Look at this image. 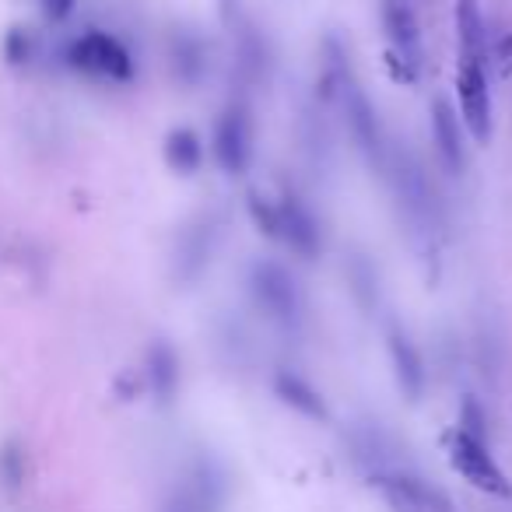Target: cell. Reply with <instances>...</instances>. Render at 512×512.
Masks as SVG:
<instances>
[{
	"label": "cell",
	"instance_id": "obj_13",
	"mask_svg": "<svg viewBox=\"0 0 512 512\" xmlns=\"http://www.w3.org/2000/svg\"><path fill=\"white\" fill-rule=\"evenodd\" d=\"M169 60H172V74H176L179 85L197 88L207 74V46L197 32L190 29H176L169 39Z\"/></svg>",
	"mask_w": 512,
	"mask_h": 512
},
{
	"label": "cell",
	"instance_id": "obj_20",
	"mask_svg": "<svg viewBox=\"0 0 512 512\" xmlns=\"http://www.w3.org/2000/svg\"><path fill=\"white\" fill-rule=\"evenodd\" d=\"M235 67H239L242 81L246 85H260L271 71V50H267V39L256 29H239V46H235Z\"/></svg>",
	"mask_w": 512,
	"mask_h": 512
},
{
	"label": "cell",
	"instance_id": "obj_6",
	"mask_svg": "<svg viewBox=\"0 0 512 512\" xmlns=\"http://www.w3.org/2000/svg\"><path fill=\"white\" fill-rule=\"evenodd\" d=\"M456 95H460V120L467 127V134L477 144H488L491 137V95H488V78H484V64L477 60H460L456 71Z\"/></svg>",
	"mask_w": 512,
	"mask_h": 512
},
{
	"label": "cell",
	"instance_id": "obj_27",
	"mask_svg": "<svg viewBox=\"0 0 512 512\" xmlns=\"http://www.w3.org/2000/svg\"><path fill=\"white\" fill-rule=\"evenodd\" d=\"M43 4V15L50 18V22H67V18L74 15V4L78 0H39Z\"/></svg>",
	"mask_w": 512,
	"mask_h": 512
},
{
	"label": "cell",
	"instance_id": "obj_15",
	"mask_svg": "<svg viewBox=\"0 0 512 512\" xmlns=\"http://www.w3.org/2000/svg\"><path fill=\"white\" fill-rule=\"evenodd\" d=\"M393 186H397L400 204L407 207L414 221H428L432 214V190H428V179L421 172V165L414 158H397L393 162Z\"/></svg>",
	"mask_w": 512,
	"mask_h": 512
},
{
	"label": "cell",
	"instance_id": "obj_23",
	"mask_svg": "<svg viewBox=\"0 0 512 512\" xmlns=\"http://www.w3.org/2000/svg\"><path fill=\"white\" fill-rule=\"evenodd\" d=\"M246 211L253 218L256 232L267 235V239L281 242V214H278V200L264 197V193H249L246 197Z\"/></svg>",
	"mask_w": 512,
	"mask_h": 512
},
{
	"label": "cell",
	"instance_id": "obj_19",
	"mask_svg": "<svg viewBox=\"0 0 512 512\" xmlns=\"http://www.w3.org/2000/svg\"><path fill=\"white\" fill-rule=\"evenodd\" d=\"M165 162L179 176H193L204 165V141L193 127H176L165 134Z\"/></svg>",
	"mask_w": 512,
	"mask_h": 512
},
{
	"label": "cell",
	"instance_id": "obj_17",
	"mask_svg": "<svg viewBox=\"0 0 512 512\" xmlns=\"http://www.w3.org/2000/svg\"><path fill=\"white\" fill-rule=\"evenodd\" d=\"M379 491H383L386 505L393 512H428V484L414 474H397V470H383L372 477Z\"/></svg>",
	"mask_w": 512,
	"mask_h": 512
},
{
	"label": "cell",
	"instance_id": "obj_8",
	"mask_svg": "<svg viewBox=\"0 0 512 512\" xmlns=\"http://www.w3.org/2000/svg\"><path fill=\"white\" fill-rule=\"evenodd\" d=\"M383 29L390 39V53L404 60L414 74L425 67V46H421V32L414 22V11L407 8V0H383Z\"/></svg>",
	"mask_w": 512,
	"mask_h": 512
},
{
	"label": "cell",
	"instance_id": "obj_25",
	"mask_svg": "<svg viewBox=\"0 0 512 512\" xmlns=\"http://www.w3.org/2000/svg\"><path fill=\"white\" fill-rule=\"evenodd\" d=\"M456 428L484 442V411H481V404H477L474 397L463 400V407H460V421H456Z\"/></svg>",
	"mask_w": 512,
	"mask_h": 512
},
{
	"label": "cell",
	"instance_id": "obj_1",
	"mask_svg": "<svg viewBox=\"0 0 512 512\" xmlns=\"http://www.w3.org/2000/svg\"><path fill=\"white\" fill-rule=\"evenodd\" d=\"M330 99L341 102L344 123H348V130H351V141L358 144V151L365 155V162H369L372 169H379V172L390 169V148H386L383 123H379L369 95H365L362 88H358V81L351 78V67L341 74V78H337Z\"/></svg>",
	"mask_w": 512,
	"mask_h": 512
},
{
	"label": "cell",
	"instance_id": "obj_3",
	"mask_svg": "<svg viewBox=\"0 0 512 512\" xmlns=\"http://www.w3.org/2000/svg\"><path fill=\"white\" fill-rule=\"evenodd\" d=\"M67 64L81 74H92L102 81H116V85H127L134 81V57L130 50L113 36V32L88 29L85 36H78L67 46Z\"/></svg>",
	"mask_w": 512,
	"mask_h": 512
},
{
	"label": "cell",
	"instance_id": "obj_28",
	"mask_svg": "<svg viewBox=\"0 0 512 512\" xmlns=\"http://www.w3.org/2000/svg\"><path fill=\"white\" fill-rule=\"evenodd\" d=\"M386 67H390L393 81H404V85H418V74L411 71V67L404 64V60H397L390 50H386Z\"/></svg>",
	"mask_w": 512,
	"mask_h": 512
},
{
	"label": "cell",
	"instance_id": "obj_31",
	"mask_svg": "<svg viewBox=\"0 0 512 512\" xmlns=\"http://www.w3.org/2000/svg\"><path fill=\"white\" fill-rule=\"evenodd\" d=\"M218 8H221V15L232 22V15H235V8H239V0H218Z\"/></svg>",
	"mask_w": 512,
	"mask_h": 512
},
{
	"label": "cell",
	"instance_id": "obj_12",
	"mask_svg": "<svg viewBox=\"0 0 512 512\" xmlns=\"http://www.w3.org/2000/svg\"><path fill=\"white\" fill-rule=\"evenodd\" d=\"M274 397H278L281 404L292 407V411H299L302 418H309V421H327L330 418V407H327V400L320 397V390H316L313 383H306V379L292 369L274 372Z\"/></svg>",
	"mask_w": 512,
	"mask_h": 512
},
{
	"label": "cell",
	"instance_id": "obj_26",
	"mask_svg": "<svg viewBox=\"0 0 512 512\" xmlns=\"http://www.w3.org/2000/svg\"><path fill=\"white\" fill-rule=\"evenodd\" d=\"M0 474H4V481L8 484H18L22 481V453H18L15 446H8L4 453H0Z\"/></svg>",
	"mask_w": 512,
	"mask_h": 512
},
{
	"label": "cell",
	"instance_id": "obj_24",
	"mask_svg": "<svg viewBox=\"0 0 512 512\" xmlns=\"http://www.w3.org/2000/svg\"><path fill=\"white\" fill-rule=\"evenodd\" d=\"M32 50H36V43H32L29 29H11L8 39H4V57H8V64H15V67L29 64Z\"/></svg>",
	"mask_w": 512,
	"mask_h": 512
},
{
	"label": "cell",
	"instance_id": "obj_7",
	"mask_svg": "<svg viewBox=\"0 0 512 512\" xmlns=\"http://www.w3.org/2000/svg\"><path fill=\"white\" fill-rule=\"evenodd\" d=\"M278 214H281V242L288 249H295L302 260H316L323 249V235H320V221L306 207V200L299 193L285 190L278 197Z\"/></svg>",
	"mask_w": 512,
	"mask_h": 512
},
{
	"label": "cell",
	"instance_id": "obj_4",
	"mask_svg": "<svg viewBox=\"0 0 512 512\" xmlns=\"http://www.w3.org/2000/svg\"><path fill=\"white\" fill-rule=\"evenodd\" d=\"M449 463H453V470L463 477V481H470L477 491H484V495L512 498V481L505 477V470L498 467L495 456H491L488 442L453 428V439H449Z\"/></svg>",
	"mask_w": 512,
	"mask_h": 512
},
{
	"label": "cell",
	"instance_id": "obj_11",
	"mask_svg": "<svg viewBox=\"0 0 512 512\" xmlns=\"http://www.w3.org/2000/svg\"><path fill=\"white\" fill-rule=\"evenodd\" d=\"M214 239H218V228L214 221H197L190 225L183 235H179V246H176V278L179 281H197L200 274L207 271L211 264V253H214Z\"/></svg>",
	"mask_w": 512,
	"mask_h": 512
},
{
	"label": "cell",
	"instance_id": "obj_18",
	"mask_svg": "<svg viewBox=\"0 0 512 512\" xmlns=\"http://www.w3.org/2000/svg\"><path fill=\"white\" fill-rule=\"evenodd\" d=\"M453 25H456V46H460V60H477L484 64V15L481 0H453Z\"/></svg>",
	"mask_w": 512,
	"mask_h": 512
},
{
	"label": "cell",
	"instance_id": "obj_10",
	"mask_svg": "<svg viewBox=\"0 0 512 512\" xmlns=\"http://www.w3.org/2000/svg\"><path fill=\"white\" fill-rule=\"evenodd\" d=\"M432 141H435V151H439L442 165L446 172L460 176L463 165H467V144H463V120L449 99H435L432 102Z\"/></svg>",
	"mask_w": 512,
	"mask_h": 512
},
{
	"label": "cell",
	"instance_id": "obj_16",
	"mask_svg": "<svg viewBox=\"0 0 512 512\" xmlns=\"http://www.w3.org/2000/svg\"><path fill=\"white\" fill-rule=\"evenodd\" d=\"M186 495L197 502L200 512H221L228 495V481H225V470L211 460V456H197L190 470V481L183 484Z\"/></svg>",
	"mask_w": 512,
	"mask_h": 512
},
{
	"label": "cell",
	"instance_id": "obj_30",
	"mask_svg": "<svg viewBox=\"0 0 512 512\" xmlns=\"http://www.w3.org/2000/svg\"><path fill=\"white\" fill-rule=\"evenodd\" d=\"M428 512H456V509H453V502H449L446 491L432 488V484H428Z\"/></svg>",
	"mask_w": 512,
	"mask_h": 512
},
{
	"label": "cell",
	"instance_id": "obj_29",
	"mask_svg": "<svg viewBox=\"0 0 512 512\" xmlns=\"http://www.w3.org/2000/svg\"><path fill=\"white\" fill-rule=\"evenodd\" d=\"M162 512H200V509H197V502H193V498L186 495L183 488H179L176 495H172L169 502H165V509H162Z\"/></svg>",
	"mask_w": 512,
	"mask_h": 512
},
{
	"label": "cell",
	"instance_id": "obj_21",
	"mask_svg": "<svg viewBox=\"0 0 512 512\" xmlns=\"http://www.w3.org/2000/svg\"><path fill=\"white\" fill-rule=\"evenodd\" d=\"M386 456H390V453H386V439H383V432H379V428L358 425L355 432H351V460H355L369 477L390 470Z\"/></svg>",
	"mask_w": 512,
	"mask_h": 512
},
{
	"label": "cell",
	"instance_id": "obj_5",
	"mask_svg": "<svg viewBox=\"0 0 512 512\" xmlns=\"http://www.w3.org/2000/svg\"><path fill=\"white\" fill-rule=\"evenodd\" d=\"M214 162L228 176H242L253 162V120L242 102H232L225 113L214 120Z\"/></svg>",
	"mask_w": 512,
	"mask_h": 512
},
{
	"label": "cell",
	"instance_id": "obj_9",
	"mask_svg": "<svg viewBox=\"0 0 512 512\" xmlns=\"http://www.w3.org/2000/svg\"><path fill=\"white\" fill-rule=\"evenodd\" d=\"M386 348H390V365H393V376H397L400 393H404L407 400H421V393H425V386H428V372H425V358H421L418 344L400 327H390Z\"/></svg>",
	"mask_w": 512,
	"mask_h": 512
},
{
	"label": "cell",
	"instance_id": "obj_14",
	"mask_svg": "<svg viewBox=\"0 0 512 512\" xmlns=\"http://www.w3.org/2000/svg\"><path fill=\"white\" fill-rule=\"evenodd\" d=\"M144 376H148V390L158 404H172L179 393V355L169 341H155L144 358Z\"/></svg>",
	"mask_w": 512,
	"mask_h": 512
},
{
	"label": "cell",
	"instance_id": "obj_2",
	"mask_svg": "<svg viewBox=\"0 0 512 512\" xmlns=\"http://www.w3.org/2000/svg\"><path fill=\"white\" fill-rule=\"evenodd\" d=\"M249 292H253L256 306L264 309L267 320L278 323L285 330H295L302 323V292L299 281L292 278L288 267L278 260H256L249 267Z\"/></svg>",
	"mask_w": 512,
	"mask_h": 512
},
{
	"label": "cell",
	"instance_id": "obj_22",
	"mask_svg": "<svg viewBox=\"0 0 512 512\" xmlns=\"http://www.w3.org/2000/svg\"><path fill=\"white\" fill-rule=\"evenodd\" d=\"M348 281H351V292H355L358 306L362 309H372L379 299V274L376 267L365 260V256H355L348 264Z\"/></svg>",
	"mask_w": 512,
	"mask_h": 512
}]
</instances>
